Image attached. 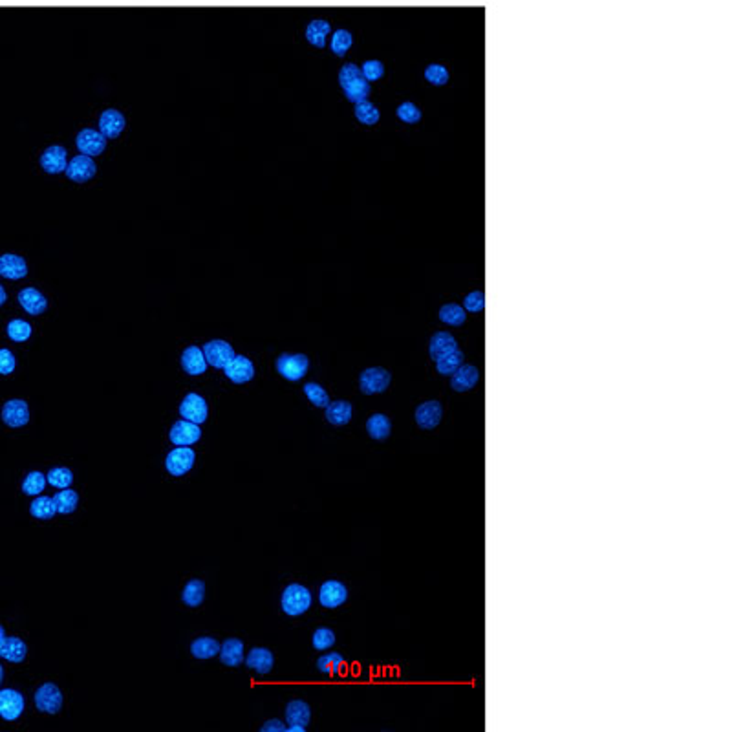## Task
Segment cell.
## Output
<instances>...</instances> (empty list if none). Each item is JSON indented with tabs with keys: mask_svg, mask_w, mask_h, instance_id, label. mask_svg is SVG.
I'll list each match as a JSON object with an SVG mask.
<instances>
[{
	"mask_svg": "<svg viewBox=\"0 0 732 732\" xmlns=\"http://www.w3.org/2000/svg\"><path fill=\"white\" fill-rule=\"evenodd\" d=\"M366 432L375 442H385L388 439V436L392 434V420L387 416V414H372L368 420H366Z\"/></svg>",
	"mask_w": 732,
	"mask_h": 732,
	"instance_id": "obj_29",
	"label": "cell"
},
{
	"mask_svg": "<svg viewBox=\"0 0 732 732\" xmlns=\"http://www.w3.org/2000/svg\"><path fill=\"white\" fill-rule=\"evenodd\" d=\"M2 681H4V669L0 665V685H2Z\"/></svg>",
	"mask_w": 732,
	"mask_h": 732,
	"instance_id": "obj_53",
	"label": "cell"
},
{
	"mask_svg": "<svg viewBox=\"0 0 732 732\" xmlns=\"http://www.w3.org/2000/svg\"><path fill=\"white\" fill-rule=\"evenodd\" d=\"M414 420L421 430H434L443 420V405L436 400L423 401L416 407Z\"/></svg>",
	"mask_w": 732,
	"mask_h": 732,
	"instance_id": "obj_12",
	"label": "cell"
},
{
	"mask_svg": "<svg viewBox=\"0 0 732 732\" xmlns=\"http://www.w3.org/2000/svg\"><path fill=\"white\" fill-rule=\"evenodd\" d=\"M469 313L463 310L462 304L458 303H445L438 312L439 322H443L449 328H459L467 322Z\"/></svg>",
	"mask_w": 732,
	"mask_h": 732,
	"instance_id": "obj_30",
	"label": "cell"
},
{
	"mask_svg": "<svg viewBox=\"0 0 732 732\" xmlns=\"http://www.w3.org/2000/svg\"><path fill=\"white\" fill-rule=\"evenodd\" d=\"M392 383V374L383 366H368L359 375V388L366 396H377L388 390Z\"/></svg>",
	"mask_w": 732,
	"mask_h": 732,
	"instance_id": "obj_4",
	"label": "cell"
},
{
	"mask_svg": "<svg viewBox=\"0 0 732 732\" xmlns=\"http://www.w3.org/2000/svg\"><path fill=\"white\" fill-rule=\"evenodd\" d=\"M288 725L280 720H268L260 727V732H286Z\"/></svg>",
	"mask_w": 732,
	"mask_h": 732,
	"instance_id": "obj_50",
	"label": "cell"
},
{
	"mask_svg": "<svg viewBox=\"0 0 732 732\" xmlns=\"http://www.w3.org/2000/svg\"><path fill=\"white\" fill-rule=\"evenodd\" d=\"M354 116L361 125L365 126H375L379 121H381V110L377 108L375 103H372L370 99L366 101L355 103L354 105Z\"/></svg>",
	"mask_w": 732,
	"mask_h": 732,
	"instance_id": "obj_35",
	"label": "cell"
},
{
	"mask_svg": "<svg viewBox=\"0 0 732 732\" xmlns=\"http://www.w3.org/2000/svg\"><path fill=\"white\" fill-rule=\"evenodd\" d=\"M196 462V452L190 447H174L165 458V469L171 476H185Z\"/></svg>",
	"mask_w": 732,
	"mask_h": 732,
	"instance_id": "obj_6",
	"label": "cell"
},
{
	"mask_svg": "<svg viewBox=\"0 0 732 732\" xmlns=\"http://www.w3.org/2000/svg\"><path fill=\"white\" fill-rule=\"evenodd\" d=\"M15 366H17V359H15V355H13L11 350H8V348L0 350V375L13 374Z\"/></svg>",
	"mask_w": 732,
	"mask_h": 732,
	"instance_id": "obj_49",
	"label": "cell"
},
{
	"mask_svg": "<svg viewBox=\"0 0 732 732\" xmlns=\"http://www.w3.org/2000/svg\"><path fill=\"white\" fill-rule=\"evenodd\" d=\"M275 368L280 377L297 383L306 377L310 370V357L306 354H280L275 361Z\"/></svg>",
	"mask_w": 732,
	"mask_h": 732,
	"instance_id": "obj_3",
	"label": "cell"
},
{
	"mask_svg": "<svg viewBox=\"0 0 732 732\" xmlns=\"http://www.w3.org/2000/svg\"><path fill=\"white\" fill-rule=\"evenodd\" d=\"M286 732H306L312 721V708L304 699H293L286 707Z\"/></svg>",
	"mask_w": 732,
	"mask_h": 732,
	"instance_id": "obj_8",
	"label": "cell"
},
{
	"mask_svg": "<svg viewBox=\"0 0 732 732\" xmlns=\"http://www.w3.org/2000/svg\"><path fill=\"white\" fill-rule=\"evenodd\" d=\"M423 76H425L427 83H429L430 86H434V88H443V86H447V84L450 83L449 68L443 63H429L425 66Z\"/></svg>",
	"mask_w": 732,
	"mask_h": 732,
	"instance_id": "obj_38",
	"label": "cell"
},
{
	"mask_svg": "<svg viewBox=\"0 0 732 732\" xmlns=\"http://www.w3.org/2000/svg\"><path fill=\"white\" fill-rule=\"evenodd\" d=\"M317 669L322 673L335 676V673H339L345 669V657L339 652H328V650H326V654H322V656L317 659Z\"/></svg>",
	"mask_w": 732,
	"mask_h": 732,
	"instance_id": "obj_39",
	"label": "cell"
},
{
	"mask_svg": "<svg viewBox=\"0 0 732 732\" xmlns=\"http://www.w3.org/2000/svg\"><path fill=\"white\" fill-rule=\"evenodd\" d=\"M313 595L310 591V588L303 584H288L284 588L283 595H280V608L286 615L290 617H300V615L306 614L310 608H312Z\"/></svg>",
	"mask_w": 732,
	"mask_h": 732,
	"instance_id": "obj_2",
	"label": "cell"
},
{
	"mask_svg": "<svg viewBox=\"0 0 732 732\" xmlns=\"http://www.w3.org/2000/svg\"><path fill=\"white\" fill-rule=\"evenodd\" d=\"M456 348H459L458 339H456L450 332H445V330H442V332H434L432 337L429 339V357L432 359V361H438L442 355L449 354L450 350Z\"/></svg>",
	"mask_w": 732,
	"mask_h": 732,
	"instance_id": "obj_26",
	"label": "cell"
},
{
	"mask_svg": "<svg viewBox=\"0 0 732 732\" xmlns=\"http://www.w3.org/2000/svg\"><path fill=\"white\" fill-rule=\"evenodd\" d=\"M178 412L183 420L193 421L196 425H202L205 423L207 416H209V405H207L205 397L196 394V392H189L183 400H181L180 408Z\"/></svg>",
	"mask_w": 732,
	"mask_h": 732,
	"instance_id": "obj_7",
	"label": "cell"
},
{
	"mask_svg": "<svg viewBox=\"0 0 732 732\" xmlns=\"http://www.w3.org/2000/svg\"><path fill=\"white\" fill-rule=\"evenodd\" d=\"M2 421L4 425L11 429H21V427L30 423V407L24 400H9L2 407Z\"/></svg>",
	"mask_w": 732,
	"mask_h": 732,
	"instance_id": "obj_17",
	"label": "cell"
},
{
	"mask_svg": "<svg viewBox=\"0 0 732 732\" xmlns=\"http://www.w3.org/2000/svg\"><path fill=\"white\" fill-rule=\"evenodd\" d=\"M4 637H6V630H4V626L0 624V643L4 641Z\"/></svg>",
	"mask_w": 732,
	"mask_h": 732,
	"instance_id": "obj_52",
	"label": "cell"
},
{
	"mask_svg": "<svg viewBox=\"0 0 732 732\" xmlns=\"http://www.w3.org/2000/svg\"><path fill=\"white\" fill-rule=\"evenodd\" d=\"M223 374L225 377L235 385H245L255 377V365L245 355L235 354V357L223 366Z\"/></svg>",
	"mask_w": 732,
	"mask_h": 732,
	"instance_id": "obj_14",
	"label": "cell"
},
{
	"mask_svg": "<svg viewBox=\"0 0 732 732\" xmlns=\"http://www.w3.org/2000/svg\"><path fill=\"white\" fill-rule=\"evenodd\" d=\"M51 498H54L57 514H72L79 505V492L73 491L72 487L59 489Z\"/></svg>",
	"mask_w": 732,
	"mask_h": 732,
	"instance_id": "obj_33",
	"label": "cell"
},
{
	"mask_svg": "<svg viewBox=\"0 0 732 732\" xmlns=\"http://www.w3.org/2000/svg\"><path fill=\"white\" fill-rule=\"evenodd\" d=\"M97 125H99V132H101L106 139H118L119 136L123 134V131H125L126 118L118 108H106L105 112H101V116H99V123H97Z\"/></svg>",
	"mask_w": 732,
	"mask_h": 732,
	"instance_id": "obj_19",
	"label": "cell"
},
{
	"mask_svg": "<svg viewBox=\"0 0 732 732\" xmlns=\"http://www.w3.org/2000/svg\"><path fill=\"white\" fill-rule=\"evenodd\" d=\"M28 656V646L21 637H4L0 643V657L9 663H22Z\"/></svg>",
	"mask_w": 732,
	"mask_h": 732,
	"instance_id": "obj_31",
	"label": "cell"
},
{
	"mask_svg": "<svg viewBox=\"0 0 732 732\" xmlns=\"http://www.w3.org/2000/svg\"><path fill=\"white\" fill-rule=\"evenodd\" d=\"M220 644L215 637H198L190 643V654L196 659H210V657L218 656Z\"/></svg>",
	"mask_w": 732,
	"mask_h": 732,
	"instance_id": "obj_37",
	"label": "cell"
},
{
	"mask_svg": "<svg viewBox=\"0 0 732 732\" xmlns=\"http://www.w3.org/2000/svg\"><path fill=\"white\" fill-rule=\"evenodd\" d=\"M396 118L400 119L403 125H417V123L423 119V110L420 108V105L414 101H403L397 105L396 108Z\"/></svg>",
	"mask_w": 732,
	"mask_h": 732,
	"instance_id": "obj_40",
	"label": "cell"
},
{
	"mask_svg": "<svg viewBox=\"0 0 732 732\" xmlns=\"http://www.w3.org/2000/svg\"><path fill=\"white\" fill-rule=\"evenodd\" d=\"M220 661L225 666H240L244 663V641L231 637L220 644Z\"/></svg>",
	"mask_w": 732,
	"mask_h": 732,
	"instance_id": "obj_28",
	"label": "cell"
},
{
	"mask_svg": "<svg viewBox=\"0 0 732 732\" xmlns=\"http://www.w3.org/2000/svg\"><path fill=\"white\" fill-rule=\"evenodd\" d=\"M106 143H108V139L99 131H93V128H83L76 136L77 151L84 154V156H101L106 148Z\"/></svg>",
	"mask_w": 732,
	"mask_h": 732,
	"instance_id": "obj_9",
	"label": "cell"
},
{
	"mask_svg": "<svg viewBox=\"0 0 732 732\" xmlns=\"http://www.w3.org/2000/svg\"><path fill=\"white\" fill-rule=\"evenodd\" d=\"M330 35H332V24L326 19H312V21L307 22L306 31H304L306 41L313 48H317V50H322V48L328 46Z\"/></svg>",
	"mask_w": 732,
	"mask_h": 732,
	"instance_id": "obj_22",
	"label": "cell"
},
{
	"mask_svg": "<svg viewBox=\"0 0 732 732\" xmlns=\"http://www.w3.org/2000/svg\"><path fill=\"white\" fill-rule=\"evenodd\" d=\"M31 332H34V328H31L30 322H28V320H22V319L9 320L8 328H6L8 337L15 342H26L31 337Z\"/></svg>",
	"mask_w": 732,
	"mask_h": 732,
	"instance_id": "obj_43",
	"label": "cell"
},
{
	"mask_svg": "<svg viewBox=\"0 0 732 732\" xmlns=\"http://www.w3.org/2000/svg\"><path fill=\"white\" fill-rule=\"evenodd\" d=\"M168 439L176 447H193L194 443H198L202 439V429H200V425L193 423V421H187L181 417V420H178L171 427Z\"/></svg>",
	"mask_w": 732,
	"mask_h": 732,
	"instance_id": "obj_10",
	"label": "cell"
},
{
	"mask_svg": "<svg viewBox=\"0 0 732 732\" xmlns=\"http://www.w3.org/2000/svg\"><path fill=\"white\" fill-rule=\"evenodd\" d=\"M0 277L8 278V280H21V278L28 277V264L21 255L4 253L0 257Z\"/></svg>",
	"mask_w": 732,
	"mask_h": 732,
	"instance_id": "obj_24",
	"label": "cell"
},
{
	"mask_svg": "<svg viewBox=\"0 0 732 732\" xmlns=\"http://www.w3.org/2000/svg\"><path fill=\"white\" fill-rule=\"evenodd\" d=\"M180 365L187 375H194V377L205 374L207 368H209V365H207L205 361V355H203V350L200 348V346L194 345L187 346V348L181 352Z\"/></svg>",
	"mask_w": 732,
	"mask_h": 732,
	"instance_id": "obj_21",
	"label": "cell"
},
{
	"mask_svg": "<svg viewBox=\"0 0 732 732\" xmlns=\"http://www.w3.org/2000/svg\"><path fill=\"white\" fill-rule=\"evenodd\" d=\"M26 708L24 696L13 688L0 691V718L6 721H15L22 716Z\"/></svg>",
	"mask_w": 732,
	"mask_h": 732,
	"instance_id": "obj_16",
	"label": "cell"
},
{
	"mask_svg": "<svg viewBox=\"0 0 732 732\" xmlns=\"http://www.w3.org/2000/svg\"><path fill=\"white\" fill-rule=\"evenodd\" d=\"M17 300L22 310L26 313H30V315H42L48 307V299L37 288H24V290H21L17 295Z\"/></svg>",
	"mask_w": 732,
	"mask_h": 732,
	"instance_id": "obj_23",
	"label": "cell"
},
{
	"mask_svg": "<svg viewBox=\"0 0 732 732\" xmlns=\"http://www.w3.org/2000/svg\"><path fill=\"white\" fill-rule=\"evenodd\" d=\"M30 513H31V517L39 518V520H51V518L57 514L54 498L51 497L34 498V502H31V505H30Z\"/></svg>",
	"mask_w": 732,
	"mask_h": 732,
	"instance_id": "obj_41",
	"label": "cell"
},
{
	"mask_svg": "<svg viewBox=\"0 0 732 732\" xmlns=\"http://www.w3.org/2000/svg\"><path fill=\"white\" fill-rule=\"evenodd\" d=\"M245 666L258 673V676H268L273 670L275 656L268 649H253L244 659Z\"/></svg>",
	"mask_w": 732,
	"mask_h": 732,
	"instance_id": "obj_27",
	"label": "cell"
},
{
	"mask_svg": "<svg viewBox=\"0 0 732 732\" xmlns=\"http://www.w3.org/2000/svg\"><path fill=\"white\" fill-rule=\"evenodd\" d=\"M46 474H42L41 471H31L30 474L26 476L24 482H22V491L28 497H39L46 489Z\"/></svg>",
	"mask_w": 732,
	"mask_h": 732,
	"instance_id": "obj_44",
	"label": "cell"
},
{
	"mask_svg": "<svg viewBox=\"0 0 732 732\" xmlns=\"http://www.w3.org/2000/svg\"><path fill=\"white\" fill-rule=\"evenodd\" d=\"M6 300H8V293H6L4 286H2V284H0V307L4 306Z\"/></svg>",
	"mask_w": 732,
	"mask_h": 732,
	"instance_id": "obj_51",
	"label": "cell"
},
{
	"mask_svg": "<svg viewBox=\"0 0 732 732\" xmlns=\"http://www.w3.org/2000/svg\"><path fill=\"white\" fill-rule=\"evenodd\" d=\"M68 151L63 145H50L41 154V167L48 174H61L66 171Z\"/></svg>",
	"mask_w": 732,
	"mask_h": 732,
	"instance_id": "obj_20",
	"label": "cell"
},
{
	"mask_svg": "<svg viewBox=\"0 0 732 732\" xmlns=\"http://www.w3.org/2000/svg\"><path fill=\"white\" fill-rule=\"evenodd\" d=\"M35 707H37V711L41 712H46V714H59L61 708H63V703H64V698H63V692H61V688L55 683H44V685H41L37 688V692H35Z\"/></svg>",
	"mask_w": 732,
	"mask_h": 732,
	"instance_id": "obj_5",
	"label": "cell"
},
{
	"mask_svg": "<svg viewBox=\"0 0 732 732\" xmlns=\"http://www.w3.org/2000/svg\"><path fill=\"white\" fill-rule=\"evenodd\" d=\"M337 81H339V86H341L342 93H345L346 101L348 103H361L366 101L372 93V83L365 79L361 76V68L355 63H345L339 70V76H337Z\"/></svg>",
	"mask_w": 732,
	"mask_h": 732,
	"instance_id": "obj_1",
	"label": "cell"
},
{
	"mask_svg": "<svg viewBox=\"0 0 732 732\" xmlns=\"http://www.w3.org/2000/svg\"><path fill=\"white\" fill-rule=\"evenodd\" d=\"M202 350L207 365L216 368V370H223V366L235 357V348L223 339H213V341L205 342Z\"/></svg>",
	"mask_w": 732,
	"mask_h": 732,
	"instance_id": "obj_11",
	"label": "cell"
},
{
	"mask_svg": "<svg viewBox=\"0 0 732 732\" xmlns=\"http://www.w3.org/2000/svg\"><path fill=\"white\" fill-rule=\"evenodd\" d=\"M335 631L328 626H319L312 636V646L319 652H326L335 644Z\"/></svg>",
	"mask_w": 732,
	"mask_h": 732,
	"instance_id": "obj_46",
	"label": "cell"
},
{
	"mask_svg": "<svg viewBox=\"0 0 732 732\" xmlns=\"http://www.w3.org/2000/svg\"><path fill=\"white\" fill-rule=\"evenodd\" d=\"M361 76L365 77L368 83H377V81H381L385 77V73H387V68H385V63L383 61H379V59H368L365 61V63L361 64Z\"/></svg>",
	"mask_w": 732,
	"mask_h": 732,
	"instance_id": "obj_47",
	"label": "cell"
},
{
	"mask_svg": "<svg viewBox=\"0 0 732 732\" xmlns=\"http://www.w3.org/2000/svg\"><path fill=\"white\" fill-rule=\"evenodd\" d=\"M346 601H348V588L345 586V582L330 579V581L322 582V586L319 588L320 606L333 610V608L342 606Z\"/></svg>",
	"mask_w": 732,
	"mask_h": 732,
	"instance_id": "obj_13",
	"label": "cell"
},
{
	"mask_svg": "<svg viewBox=\"0 0 732 732\" xmlns=\"http://www.w3.org/2000/svg\"><path fill=\"white\" fill-rule=\"evenodd\" d=\"M463 362H465V354H463L459 348H456V350H450L449 354L442 355L438 361H434V365H436V372H438L439 375L450 377V375L454 374V372L458 370Z\"/></svg>",
	"mask_w": 732,
	"mask_h": 732,
	"instance_id": "obj_34",
	"label": "cell"
},
{
	"mask_svg": "<svg viewBox=\"0 0 732 732\" xmlns=\"http://www.w3.org/2000/svg\"><path fill=\"white\" fill-rule=\"evenodd\" d=\"M203 599H205V582L200 581V579H193V581L187 582L183 591H181V601L190 608L202 606Z\"/></svg>",
	"mask_w": 732,
	"mask_h": 732,
	"instance_id": "obj_36",
	"label": "cell"
},
{
	"mask_svg": "<svg viewBox=\"0 0 732 732\" xmlns=\"http://www.w3.org/2000/svg\"><path fill=\"white\" fill-rule=\"evenodd\" d=\"M64 174L73 183H86V181H90L97 174V165L93 158L79 154V156H73L72 160L68 161Z\"/></svg>",
	"mask_w": 732,
	"mask_h": 732,
	"instance_id": "obj_15",
	"label": "cell"
},
{
	"mask_svg": "<svg viewBox=\"0 0 732 732\" xmlns=\"http://www.w3.org/2000/svg\"><path fill=\"white\" fill-rule=\"evenodd\" d=\"M463 310L467 313H482L485 310V293L482 290L469 291L462 300Z\"/></svg>",
	"mask_w": 732,
	"mask_h": 732,
	"instance_id": "obj_48",
	"label": "cell"
},
{
	"mask_svg": "<svg viewBox=\"0 0 732 732\" xmlns=\"http://www.w3.org/2000/svg\"><path fill=\"white\" fill-rule=\"evenodd\" d=\"M304 390V396L310 400V403L313 405V407L317 408H325L326 405L330 403V396H328V390H326L322 385L319 383H306L303 387Z\"/></svg>",
	"mask_w": 732,
	"mask_h": 732,
	"instance_id": "obj_45",
	"label": "cell"
},
{
	"mask_svg": "<svg viewBox=\"0 0 732 732\" xmlns=\"http://www.w3.org/2000/svg\"><path fill=\"white\" fill-rule=\"evenodd\" d=\"M450 388L458 394H463V392H469L480 383V370L478 366L471 365V362H463L454 374L450 375Z\"/></svg>",
	"mask_w": 732,
	"mask_h": 732,
	"instance_id": "obj_18",
	"label": "cell"
},
{
	"mask_svg": "<svg viewBox=\"0 0 732 732\" xmlns=\"http://www.w3.org/2000/svg\"><path fill=\"white\" fill-rule=\"evenodd\" d=\"M352 416H354V407L350 401L345 400H337L330 401L325 407V417L330 425L333 427H345L352 421Z\"/></svg>",
	"mask_w": 732,
	"mask_h": 732,
	"instance_id": "obj_25",
	"label": "cell"
},
{
	"mask_svg": "<svg viewBox=\"0 0 732 732\" xmlns=\"http://www.w3.org/2000/svg\"><path fill=\"white\" fill-rule=\"evenodd\" d=\"M328 46L335 57H345L352 50V46H354V34L346 30V28H339V30L332 31V35H330Z\"/></svg>",
	"mask_w": 732,
	"mask_h": 732,
	"instance_id": "obj_32",
	"label": "cell"
},
{
	"mask_svg": "<svg viewBox=\"0 0 732 732\" xmlns=\"http://www.w3.org/2000/svg\"><path fill=\"white\" fill-rule=\"evenodd\" d=\"M46 482L48 485H51V487H55L57 491L59 489H68V487H72L73 484V472L72 469H68V467H54L48 471L46 474Z\"/></svg>",
	"mask_w": 732,
	"mask_h": 732,
	"instance_id": "obj_42",
	"label": "cell"
}]
</instances>
